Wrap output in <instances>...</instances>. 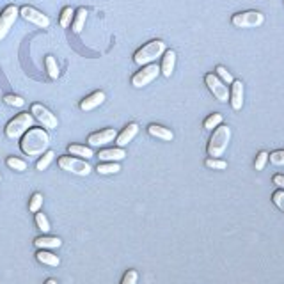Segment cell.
I'll list each match as a JSON object with an SVG mask.
<instances>
[{
  "label": "cell",
  "mask_w": 284,
  "mask_h": 284,
  "mask_svg": "<svg viewBox=\"0 0 284 284\" xmlns=\"http://www.w3.org/2000/svg\"><path fill=\"white\" fill-rule=\"evenodd\" d=\"M50 144V135L43 128H30L21 137L20 147L27 156H39L45 154Z\"/></svg>",
  "instance_id": "1"
},
{
  "label": "cell",
  "mask_w": 284,
  "mask_h": 284,
  "mask_svg": "<svg viewBox=\"0 0 284 284\" xmlns=\"http://www.w3.org/2000/svg\"><path fill=\"white\" fill-rule=\"evenodd\" d=\"M231 141V128L226 125H220L215 128V132L211 134L210 142H208V156L210 158H219L222 156L224 151L229 146Z\"/></svg>",
  "instance_id": "2"
},
{
  "label": "cell",
  "mask_w": 284,
  "mask_h": 284,
  "mask_svg": "<svg viewBox=\"0 0 284 284\" xmlns=\"http://www.w3.org/2000/svg\"><path fill=\"white\" fill-rule=\"evenodd\" d=\"M165 43L160 39H153L149 41V43H146V45L142 46V48H139L137 52H135L134 55V61L137 66H147V64H153L158 57H162L163 53H165Z\"/></svg>",
  "instance_id": "3"
},
{
  "label": "cell",
  "mask_w": 284,
  "mask_h": 284,
  "mask_svg": "<svg viewBox=\"0 0 284 284\" xmlns=\"http://www.w3.org/2000/svg\"><path fill=\"white\" fill-rule=\"evenodd\" d=\"M34 125V116L28 112L18 114L16 118H12L5 126V137L9 139H20L27 134Z\"/></svg>",
  "instance_id": "4"
},
{
  "label": "cell",
  "mask_w": 284,
  "mask_h": 284,
  "mask_svg": "<svg viewBox=\"0 0 284 284\" xmlns=\"http://www.w3.org/2000/svg\"><path fill=\"white\" fill-rule=\"evenodd\" d=\"M231 23L238 28H256L265 23V14L260 11H244L233 14Z\"/></svg>",
  "instance_id": "5"
},
{
  "label": "cell",
  "mask_w": 284,
  "mask_h": 284,
  "mask_svg": "<svg viewBox=\"0 0 284 284\" xmlns=\"http://www.w3.org/2000/svg\"><path fill=\"white\" fill-rule=\"evenodd\" d=\"M160 73H162V69H160L158 64L142 66L141 71H137V73H135L134 77H132V85H134L135 89H142V87L149 85L151 82H153L154 78L158 77Z\"/></svg>",
  "instance_id": "6"
},
{
  "label": "cell",
  "mask_w": 284,
  "mask_h": 284,
  "mask_svg": "<svg viewBox=\"0 0 284 284\" xmlns=\"http://www.w3.org/2000/svg\"><path fill=\"white\" fill-rule=\"evenodd\" d=\"M204 82H206L208 89L211 91V94H213V96H215L217 102H220V103L229 102V96H231V91L227 89V85L224 84V82L220 80V78L217 77V75L208 73L206 77H204Z\"/></svg>",
  "instance_id": "7"
},
{
  "label": "cell",
  "mask_w": 284,
  "mask_h": 284,
  "mask_svg": "<svg viewBox=\"0 0 284 284\" xmlns=\"http://www.w3.org/2000/svg\"><path fill=\"white\" fill-rule=\"evenodd\" d=\"M59 167L62 170H68V172H73V174L78 176H87L93 170V167L85 162V160L75 158V156H61L59 158Z\"/></svg>",
  "instance_id": "8"
},
{
  "label": "cell",
  "mask_w": 284,
  "mask_h": 284,
  "mask_svg": "<svg viewBox=\"0 0 284 284\" xmlns=\"http://www.w3.org/2000/svg\"><path fill=\"white\" fill-rule=\"evenodd\" d=\"M30 114L34 116V119H37V123L48 128V130H53L59 126V119L55 118V114H52L45 105H41V103H34L30 107Z\"/></svg>",
  "instance_id": "9"
},
{
  "label": "cell",
  "mask_w": 284,
  "mask_h": 284,
  "mask_svg": "<svg viewBox=\"0 0 284 284\" xmlns=\"http://www.w3.org/2000/svg\"><path fill=\"white\" fill-rule=\"evenodd\" d=\"M18 16H20V9L14 4L7 5L4 11L0 12V41L9 34V30L12 28V25H14Z\"/></svg>",
  "instance_id": "10"
},
{
  "label": "cell",
  "mask_w": 284,
  "mask_h": 284,
  "mask_svg": "<svg viewBox=\"0 0 284 284\" xmlns=\"http://www.w3.org/2000/svg\"><path fill=\"white\" fill-rule=\"evenodd\" d=\"M20 16L23 18V20H27L28 23L36 25V27L39 28L50 27V18L46 16V14H43L41 11H37V9L30 7V5H23V7L20 9Z\"/></svg>",
  "instance_id": "11"
},
{
  "label": "cell",
  "mask_w": 284,
  "mask_h": 284,
  "mask_svg": "<svg viewBox=\"0 0 284 284\" xmlns=\"http://www.w3.org/2000/svg\"><path fill=\"white\" fill-rule=\"evenodd\" d=\"M118 137V132L114 130V128H107V130H102V132H96V134H91L87 142H89L91 147H100V146H105L109 142L116 141Z\"/></svg>",
  "instance_id": "12"
},
{
  "label": "cell",
  "mask_w": 284,
  "mask_h": 284,
  "mask_svg": "<svg viewBox=\"0 0 284 284\" xmlns=\"http://www.w3.org/2000/svg\"><path fill=\"white\" fill-rule=\"evenodd\" d=\"M244 96H245L244 84L240 80H235L231 84V96H229V102H231V107L235 112L242 110V107H244Z\"/></svg>",
  "instance_id": "13"
},
{
  "label": "cell",
  "mask_w": 284,
  "mask_h": 284,
  "mask_svg": "<svg viewBox=\"0 0 284 284\" xmlns=\"http://www.w3.org/2000/svg\"><path fill=\"white\" fill-rule=\"evenodd\" d=\"M137 134H139V125L137 123H130V125L126 126V128H123L121 134H118V137H116V144H118V147L128 146V144L137 137Z\"/></svg>",
  "instance_id": "14"
},
{
  "label": "cell",
  "mask_w": 284,
  "mask_h": 284,
  "mask_svg": "<svg viewBox=\"0 0 284 284\" xmlns=\"http://www.w3.org/2000/svg\"><path fill=\"white\" fill-rule=\"evenodd\" d=\"M103 102H105V93L103 91H94L93 94H89V96L84 98L80 102V110L89 112V110H94L96 107H100Z\"/></svg>",
  "instance_id": "15"
},
{
  "label": "cell",
  "mask_w": 284,
  "mask_h": 284,
  "mask_svg": "<svg viewBox=\"0 0 284 284\" xmlns=\"http://www.w3.org/2000/svg\"><path fill=\"white\" fill-rule=\"evenodd\" d=\"M174 66H176V52L174 50H165V53L162 57V66H160L163 77L169 78L172 75V71H174Z\"/></svg>",
  "instance_id": "16"
},
{
  "label": "cell",
  "mask_w": 284,
  "mask_h": 284,
  "mask_svg": "<svg viewBox=\"0 0 284 284\" xmlns=\"http://www.w3.org/2000/svg\"><path fill=\"white\" fill-rule=\"evenodd\" d=\"M126 156L125 147H114V149H102L98 153V158L105 162H119Z\"/></svg>",
  "instance_id": "17"
},
{
  "label": "cell",
  "mask_w": 284,
  "mask_h": 284,
  "mask_svg": "<svg viewBox=\"0 0 284 284\" xmlns=\"http://www.w3.org/2000/svg\"><path fill=\"white\" fill-rule=\"evenodd\" d=\"M147 134H149L151 137H156V139H160V141H165V142H170L174 139V134H172L169 128L160 126V125H149L147 126Z\"/></svg>",
  "instance_id": "18"
},
{
  "label": "cell",
  "mask_w": 284,
  "mask_h": 284,
  "mask_svg": "<svg viewBox=\"0 0 284 284\" xmlns=\"http://www.w3.org/2000/svg\"><path fill=\"white\" fill-rule=\"evenodd\" d=\"M34 245L37 249H59L62 245V240L57 236H39L34 240Z\"/></svg>",
  "instance_id": "19"
},
{
  "label": "cell",
  "mask_w": 284,
  "mask_h": 284,
  "mask_svg": "<svg viewBox=\"0 0 284 284\" xmlns=\"http://www.w3.org/2000/svg\"><path fill=\"white\" fill-rule=\"evenodd\" d=\"M36 258H37V261H39V263L48 265V267H59V265H61V260H59V256L52 254V252L45 251V249H41V251L36 254Z\"/></svg>",
  "instance_id": "20"
},
{
  "label": "cell",
  "mask_w": 284,
  "mask_h": 284,
  "mask_svg": "<svg viewBox=\"0 0 284 284\" xmlns=\"http://www.w3.org/2000/svg\"><path fill=\"white\" fill-rule=\"evenodd\" d=\"M69 154H73V156H82V158H93L94 156V151L91 146H80V144H71L68 147Z\"/></svg>",
  "instance_id": "21"
},
{
  "label": "cell",
  "mask_w": 284,
  "mask_h": 284,
  "mask_svg": "<svg viewBox=\"0 0 284 284\" xmlns=\"http://www.w3.org/2000/svg\"><path fill=\"white\" fill-rule=\"evenodd\" d=\"M85 20H87V9L80 7L77 12H75V20H73V32H82V28L85 25Z\"/></svg>",
  "instance_id": "22"
},
{
  "label": "cell",
  "mask_w": 284,
  "mask_h": 284,
  "mask_svg": "<svg viewBox=\"0 0 284 284\" xmlns=\"http://www.w3.org/2000/svg\"><path fill=\"white\" fill-rule=\"evenodd\" d=\"M45 64H46V71H48L50 78H52V80H57V78H59V66H57L55 57L46 55Z\"/></svg>",
  "instance_id": "23"
},
{
  "label": "cell",
  "mask_w": 284,
  "mask_h": 284,
  "mask_svg": "<svg viewBox=\"0 0 284 284\" xmlns=\"http://www.w3.org/2000/svg\"><path fill=\"white\" fill-rule=\"evenodd\" d=\"M73 18H75V9L69 7V5H68V7L62 9L61 20H59V23H61L62 28H68L69 25H71V21H73Z\"/></svg>",
  "instance_id": "24"
},
{
  "label": "cell",
  "mask_w": 284,
  "mask_h": 284,
  "mask_svg": "<svg viewBox=\"0 0 284 284\" xmlns=\"http://www.w3.org/2000/svg\"><path fill=\"white\" fill-rule=\"evenodd\" d=\"M224 121L222 114H210L206 119H204V128L206 130H215L217 126H220Z\"/></svg>",
  "instance_id": "25"
},
{
  "label": "cell",
  "mask_w": 284,
  "mask_h": 284,
  "mask_svg": "<svg viewBox=\"0 0 284 284\" xmlns=\"http://www.w3.org/2000/svg\"><path fill=\"white\" fill-rule=\"evenodd\" d=\"M96 170L100 172V174H116V172H119V170H121V165H119L118 162L100 163V165L96 167Z\"/></svg>",
  "instance_id": "26"
},
{
  "label": "cell",
  "mask_w": 284,
  "mask_h": 284,
  "mask_svg": "<svg viewBox=\"0 0 284 284\" xmlns=\"http://www.w3.org/2000/svg\"><path fill=\"white\" fill-rule=\"evenodd\" d=\"M53 158H55V153L53 151H46L43 156H41L39 160H37V163H36V169L37 170H45L46 167L50 165V163L53 162Z\"/></svg>",
  "instance_id": "27"
},
{
  "label": "cell",
  "mask_w": 284,
  "mask_h": 284,
  "mask_svg": "<svg viewBox=\"0 0 284 284\" xmlns=\"http://www.w3.org/2000/svg\"><path fill=\"white\" fill-rule=\"evenodd\" d=\"M5 163H7V167H11L12 170H18V172L27 170V163H25L23 160L16 158V156H9V158L5 160Z\"/></svg>",
  "instance_id": "28"
},
{
  "label": "cell",
  "mask_w": 284,
  "mask_h": 284,
  "mask_svg": "<svg viewBox=\"0 0 284 284\" xmlns=\"http://www.w3.org/2000/svg\"><path fill=\"white\" fill-rule=\"evenodd\" d=\"M36 226L39 227L43 233H48L50 229H52V227H50L48 219H46V215H45V213H39V211L36 213Z\"/></svg>",
  "instance_id": "29"
},
{
  "label": "cell",
  "mask_w": 284,
  "mask_h": 284,
  "mask_svg": "<svg viewBox=\"0 0 284 284\" xmlns=\"http://www.w3.org/2000/svg\"><path fill=\"white\" fill-rule=\"evenodd\" d=\"M268 156H270V153H267V151H260V153H258V156H256L254 169L256 170H263L265 165H267V162H268Z\"/></svg>",
  "instance_id": "30"
},
{
  "label": "cell",
  "mask_w": 284,
  "mask_h": 284,
  "mask_svg": "<svg viewBox=\"0 0 284 284\" xmlns=\"http://www.w3.org/2000/svg\"><path fill=\"white\" fill-rule=\"evenodd\" d=\"M217 77L220 78V80L224 82V84H233V82H235V78H233V75L229 73V71H227L226 68H224V66H217Z\"/></svg>",
  "instance_id": "31"
},
{
  "label": "cell",
  "mask_w": 284,
  "mask_h": 284,
  "mask_svg": "<svg viewBox=\"0 0 284 284\" xmlns=\"http://www.w3.org/2000/svg\"><path fill=\"white\" fill-rule=\"evenodd\" d=\"M43 206V195L41 194H34L32 199H30V203H28V210L32 211V213H37Z\"/></svg>",
  "instance_id": "32"
},
{
  "label": "cell",
  "mask_w": 284,
  "mask_h": 284,
  "mask_svg": "<svg viewBox=\"0 0 284 284\" xmlns=\"http://www.w3.org/2000/svg\"><path fill=\"white\" fill-rule=\"evenodd\" d=\"M204 163H206L208 169H215V170L227 169V162H224V160H220V158H208Z\"/></svg>",
  "instance_id": "33"
},
{
  "label": "cell",
  "mask_w": 284,
  "mask_h": 284,
  "mask_svg": "<svg viewBox=\"0 0 284 284\" xmlns=\"http://www.w3.org/2000/svg\"><path fill=\"white\" fill-rule=\"evenodd\" d=\"M4 102L7 103V105L11 107H23L25 105V100L21 96H16V94H7V96H4Z\"/></svg>",
  "instance_id": "34"
},
{
  "label": "cell",
  "mask_w": 284,
  "mask_h": 284,
  "mask_svg": "<svg viewBox=\"0 0 284 284\" xmlns=\"http://www.w3.org/2000/svg\"><path fill=\"white\" fill-rule=\"evenodd\" d=\"M272 201H274V204H276V206L284 213V190H283V188H281V190L274 192V194H272Z\"/></svg>",
  "instance_id": "35"
},
{
  "label": "cell",
  "mask_w": 284,
  "mask_h": 284,
  "mask_svg": "<svg viewBox=\"0 0 284 284\" xmlns=\"http://www.w3.org/2000/svg\"><path fill=\"white\" fill-rule=\"evenodd\" d=\"M268 160H270L274 165H284V149H279V151H274V153H270Z\"/></svg>",
  "instance_id": "36"
},
{
  "label": "cell",
  "mask_w": 284,
  "mask_h": 284,
  "mask_svg": "<svg viewBox=\"0 0 284 284\" xmlns=\"http://www.w3.org/2000/svg\"><path fill=\"white\" fill-rule=\"evenodd\" d=\"M137 281H139L137 270H128V272H126L125 276H123L121 284H137Z\"/></svg>",
  "instance_id": "37"
},
{
  "label": "cell",
  "mask_w": 284,
  "mask_h": 284,
  "mask_svg": "<svg viewBox=\"0 0 284 284\" xmlns=\"http://www.w3.org/2000/svg\"><path fill=\"white\" fill-rule=\"evenodd\" d=\"M274 183H276L277 187H281L284 190V176L283 174H277V176H274Z\"/></svg>",
  "instance_id": "38"
},
{
  "label": "cell",
  "mask_w": 284,
  "mask_h": 284,
  "mask_svg": "<svg viewBox=\"0 0 284 284\" xmlns=\"http://www.w3.org/2000/svg\"><path fill=\"white\" fill-rule=\"evenodd\" d=\"M45 284H57V281H55V279H48Z\"/></svg>",
  "instance_id": "39"
},
{
  "label": "cell",
  "mask_w": 284,
  "mask_h": 284,
  "mask_svg": "<svg viewBox=\"0 0 284 284\" xmlns=\"http://www.w3.org/2000/svg\"><path fill=\"white\" fill-rule=\"evenodd\" d=\"M0 181H2V176H0Z\"/></svg>",
  "instance_id": "40"
}]
</instances>
